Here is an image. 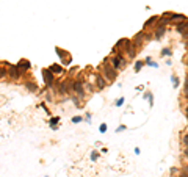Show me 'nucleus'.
<instances>
[{"instance_id":"nucleus-1","label":"nucleus","mask_w":188,"mask_h":177,"mask_svg":"<svg viewBox=\"0 0 188 177\" xmlns=\"http://www.w3.org/2000/svg\"><path fill=\"white\" fill-rule=\"evenodd\" d=\"M103 71H105V77L108 80H115L116 78V69L113 68L110 63L105 61V64H103Z\"/></svg>"},{"instance_id":"nucleus-2","label":"nucleus","mask_w":188,"mask_h":177,"mask_svg":"<svg viewBox=\"0 0 188 177\" xmlns=\"http://www.w3.org/2000/svg\"><path fill=\"white\" fill-rule=\"evenodd\" d=\"M111 66L116 69V71H117V69H124V68H126V60H124L121 55H117V56H115V58H113Z\"/></svg>"},{"instance_id":"nucleus-3","label":"nucleus","mask_w":188,"mask_h":177,"mask_svg":"<svg viewBox=\"0 0 188 177\" xmlns=\"http://www.w3.org/2000/svg\"><path fill=\"white\" fill-rule=\"evenodd\" d=\"M185 16H183V14H174V13H173V16H171V19H169V24L171 25H177V24H179V22H182V21H185Z\"/></svg>"},{"instance_id":"nucleus-4","label":"nucleus","mask_w":188,"mask_h":177,"mask_svg":"<svg viewBox=\"0 0 188 177\" xmlns=\"http://www.w3.org/2000/svg\"><path fill=\"white\" fill-rule=\"evenodd\" d=\"M176 28H177V32H179V33L187 32V30H188V19H185V21H182V22H179V24L176 25Z\"/></svg>"},{"instance_id":"nucleus-5","label":"nucleus","mask_w":188,"mask_h":177,"mask_svg":"<svg viewBox=\"0 0 188 177\" xmlns=\"http://www.w3.org/2000/svg\"><path fill=\"white\" fill-rule=\"evenodd\" d=\"M42 75H44V80H46V83H47V85H52V82H53L52 71H49V69H46V71L42 72Z\"/></svg>"},{"instance_id":"nucleus-6","label":"nucleus","mask_w":188,"mask_h":177,"mask_svg":"<svg viewBox=\"0 0 188 177\" xmlns=\"http://www.w3.org/2000/svg\"><path fill=\"white\" fill-rule=\"evenodd\" d=\"M9 75H11L13 78H17V77L21 75V71H19V66H11V68H9Z\"/></svg>"},{"instance_id":"nucleus-7","label":"nucleus","mask_w":188,"mask_h":177,"mask_svg":"<svg viewBox=\"0 0 188 177\" xmlns=\"http://www.w3.org/2000/svg\"><path fill=\"white\" fill-rule=\"evenodd\" d=\"M164 32H166V27H162V25H157V30H155V38L160 39L162 36L164 35Z\"/></svg>"},{"instance_id":"nucleus-8","label":"nucleus","mask_w":188,"mask_h":177,"mask_svg":"<svg viewBox=\"0 0 188 177\" xmlns=\"http://www.w3.org/2000/svg\"><path fill=\"white\" fill-rule=\"evenodd\" d=\"M74 89H75L77 94H82V96H83V85H82L80 82H75V83H74Z\"/></svg>"},{"instance_id":"nucleus-9","label":"nucleus","mask_w":188,"mask_h":177,"mask_svg":"<svg viewBox=\"0 0 188 177\" xmlns=\"http://www.w3.org/2000/svg\"><path fill=\"white\" fill-rule=\"evenodd\" d=\"M158 19H160L158 16H152V17H150L149 21L146 22V24H144V28H147V27H150L152 24H155V22H158Z\"/></svg>"},{"instance_id":"nucleus-10","label":"nucleus","mask_w":188,"mask_h":177,"mask_svg":"<svg viewBox=\"0 0 188 177\" xmlns=\"http://www.w3.org/2000/svg\"><path fill=\"white\" fill-rule=\"evenodd\" d=\"M96 80H97V86H99L100 89L105 88V80H103V77H102V75H97V77H96Z\"/></svg>"},{"instance_id":"nucleus-11","label":"nucleus","mask_w":188,"mask_h":177,"mask_svg":"<svg viewBox=\"0 0 188 177\" xmlns=\"http://www.w3.org/2000/svg\"><path fill=\"white\" fill-rule=\"evenodd\" d=\"M17 66H19V68H22V69H28V68H30V63L27 61V60H22V61L19 63Z\"/></svg>"},{"instance_id":"nucleus-12","label":"nucleus","mask_w":188,"mask_h":177,"mask_svg":"<svg viewBox=\"0 0 188 177\" xmlns=\"http://www.w3.org/2000/svg\"><path fill=\"white\" fill-rule=\"evenodd\" d=\"M50 71H52V72H61V68H60V66H52V68H50Z\"/></svg>"},{"instance_id":"nucleus-13","label":"nucleus","mask_w":188,"mask_h":177,"mask_svg":"<svg viewBox=\"0 0 188 177\" xmlns=\"http://www.w3.org/2000/svg\"><path fill=\"white\" fill-rule=\"evenodd\" d=\"M183 93H188V75H187L185 82H183Z\"/></svg>"},{"instance_id":"nucleus-14","label":"nucleus","mask_w":188,"mask_h":177,"mask_svg":"<svg viewBox=\"0 0 188 177\" xmlns=\"http://www.w3.org/2000/svg\"><path fill=\"white\" fill-rule=\"evenodd\" d=\"M143 64H144L143 61H136V64H135V71H140V69L143 68Z\"/></svg>"},{"instance_id":"nucleus-15","label":"nucleus","mask_w":188,"mask_h":177,"mask_svg":"<svg viewBox=\"0 0 188 177\" xmlns=\"http://www.w3.org/2000/svg\"><path fill=\"white\" fill-rule=\"evenodd\" d=\"M182 143H183V146H185V148H188V135H185L182 138Z\"/></svg>"},{"instance_id":"nucleus-16","label":"nucleus","mask_w":188,"mask_h":177,"mask_svg":"<svg viewBox=\"0 0 188 177\" xmlns=\"http://www.w3.org/2000/svg\"><path fill=\"white\" fill-rule=\"evenodd\" d=\"M173 83H174V86H179V78H177V77H173Z\"/></svg>"},{"instance_id":"nucleus-17","label":"nucleus","mask_w":188,"mask_h":177,"mask_svg":"<svg viewBox=\"0 0 188 177\" xmlns=\"http://www.w3.org/2000/svg\"><path fill=\"white\" fill-rule=\"evenodd\" d=\"M162 55H171V49H163Z\"/></svg>"},{"instance_id":"nucleus-18","label":"nucleus","mask_w":188,"mask_h":177,"mask_svg":"<svg viewBox=\"0 0 188 177\" xmlns=\"http://www.w3.org/2000/svg\"><path fill=\"white\" fill-rule=\"evenodd\" d=\"M27 86H28V89H30V91H36V86H35V85H30V83H28Z\"/></svg>"},{"instance_id":"nucleus-19","label":"nucleus","mask_w":188,"mask_h":177,"mask_svg":"<svg viewBox=\"0 0 188 177\" xmlns=\"http://www.w3.org/2000/svg\"><path fill=\"white\" fill-rule=\"evenodd\" d=\"M182 38H183V39H187V41H188V30H187V32H183V33H182Z\"/></svg>"},{"instance_id":"nucleus-20","label":"nucleus","mask_w":188,"mask_h":177,"mask_svg":"<svg viewBox=\"0 0 188 177\" xmlns=\"http://www.w3.org/2000/svg\"><path fill=\"white\" fill-rule=\"evenodd\" d=\"M5 74H6V71H5V69H3V68H0V77H3Z\"/></svg>"},{"instance_id":"nucleus-21","label":"nucleus","mask_w":188,"mask_h":177,"mask_svg":"<svg viewBox=\"0 0 188 177\" xmlns=\"http://www.w3.org/2000/svg\"><path fill=\"white\" fill-rule=\"evenodd\" d=\"M56 52H58V55H60V56H64V53H63L61 49H56Z\"/></svg>"},{"instance_id":"nucleus-22","label":"nucleus","mask_w":188,"mask_h":177,"mask_svg":"<svg viewBox=\"0 0 188 177\" xmlns=\"http://www.w3.org/2000/svg\"><path fill=\"white\" fill-rule=\"evenodd\" d=\"M179 177H188V174H187V172H183V171H182V172H180V176H179Z\"/></svg>"},{"instance_id":"nucleus-23","label":"nucleus","mask_w":188,"mask_h":177,"mask_svg":"<svg viewBox=\"0 0 188 177\" xmlns=\"http://www.w3.org/2000/svg\"><path fill=\"white\" fill-rule=\"evenodd\" d=\"M183 155L188 157V148H185V151H183Z\"/></svg>"},{"instance_id":"nucleus-24","label":"nucleus","mask_w":188,"mask_h":177,"mask_svg":"<svg viewBox=\"0 0 188 177\" xmlns=\"http://www.w3.org/2000/svg\"><path fill=\"white\" fill-rule=\"evenodd\" d=\"M182 171H183V172H187V174H188V166H183V169H182Z\"/></svg>"},{"instance_id":"nucleus-25","label":"nucleus","mask_w":188,"mask_h":177,"mask_svg":"<svg viewBox=\"0 0 188 177\" xmlns=\"http://www.w3.org/2000/svg\"><path fill=\"white\" fill-rule=\"evenodd\" d=\"M185 116H187V119H188V107L185 108Z\"/></svg>"},{"instance_id":"nucleus-26","label":"nucleus","mask_w":188,"mask_h":177,"mask_svg":"<svg viewBox=\"0 0 188 177\" xmlns=\"http://www.w3.org/2000/svg\"><path fill=\"white\" fill-rule=\"evenodd\" d=\"M183 96H185V99H187V102H188V93H183Z\"/></svg>"}]
</instances>
